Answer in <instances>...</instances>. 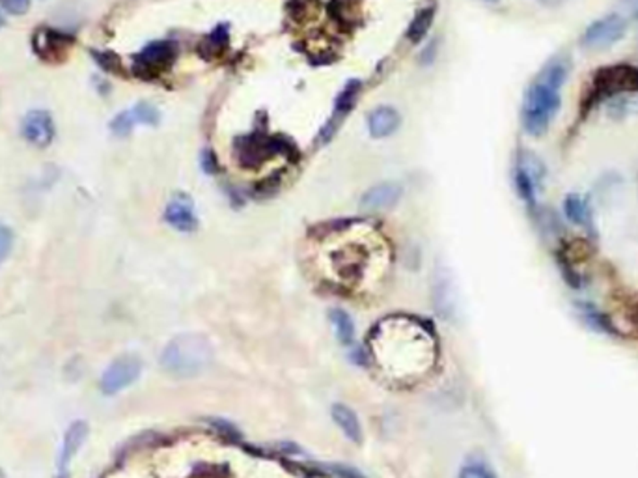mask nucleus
Returning <instances> with one entry per match:
<instances>
[{"label": "nucleus", "mask_w": 638, "mask_h": 478, "mask_svg": "<svg viewBox=\"0 0 638 478\" xmlns=\"http://www.w3.org/2000/svg\"><path fill=\"white\" fill-rule=\"evenodd\" d=\"M431 21H433V8L422 10L421 13H418V15L414 17L413 23H411V27H409V32H407L409 39H411L413 43L421 41V39L426 36L428 29L431 27Z\"/></svg>", "instance_id": "nucleus-21"}, {"label": "nucleus", "mask_w": 638, "mask_h": 478, "mask_svg": "<svg viewBox=\"0 0 638 478\" xmlns=\"http://www.w3.org/2000/svg\"><path fill=\"white\" fill-rule=\"evenodd\" d=\"M571 73V56L567 53H558L549 58L540 73L528 86L523 99L521 120L526 133L532 137H541L562 105V86Z\"/></svg>", "instance_id": "nucleus-1"}, {"label": "nucleus", "mask_w": 638, "mask_h": 478, "mask_svg": "<svg viewBox=\"0 0 638 478\" xmlns=\"http://www.w3.org/2000/svg\"><path fill=\"white\" fill-rule=\"evenodd\" d=\"M564 213L567 217L569 223H574L575 226L584 228L588 234L596 232L593 228V215L588 201L577 192H571L564 199Z\"/></svg>", "instance_id": "nucleus-15"}, {"label": "nucleus", "mask_w": 638, "mask_h": 478, "mask_svg": "<svg viewBox=\"0 0 638 478\" xmlns=\"http://www.w3.org/2000/svg\"><path fill=\"white\" fill-rule=\"evenodd\" d=\"M545 176L543 163L531 154V151H521L519 163L515 168V189L519 197L526 202V206L532 211H538L536 194Z\"/></svg>", "instance_id": "nucleus-7"}, {"label": "nucleus", "mask_w": 638, "mask_h": 478, "mask_svg": "<svg viewBox=\"0 0 638 478\" xmlns=\"http://www.w3.org/2000/svg\"><path fill=\"white\" fill-rule=\"evenodd\" d=\"M13 247V232L8 225L0 223V266H3Z\"/></svg>", "instance_id": "nucleus-25"}, {"label": "nucleus", "mask_w": 638, "mask_h": 478, "mask_svg": "<svg viewBox=\"0 0 638 478\" xmlns=\"http://www.w3.org/2000/svg\"><path fill=\"white\" fill-rule=\"evenodd\" d=\"M457 478H497L493 467L481 458H471L459 471Z\"/></svg>", "instance_id": "nucleus-20"}, {"label": "nucleus", "mask_w": 638, "mask_h": 478, "mask_svg": "<svg viewBox=\"0 0 638 478\" xmlns=\"http://www.w3.org/2000/svg\"><path fill=\"white\" fill-rule=\"evenodd\" d=\"M21 135L36 148H47L56 135V127L51 113L41 111V108L27 113L23 122H21Z\"/></svg>", "instance_id": "nucleus-9"}, {"label": "nucleus", "mask_w": 638, "mask_h": 478, "mask_svg": "<svg viewBox=\"0 0 638 478\" xmlns=\"http://www.w3.org/2000/svg\"><path fill=\"white\" fill-rule=\"evenodd\" d=\"M538 3L541 6H545V8H558V6H562L566 3V0H538Z\"/></svg>", "instance_id": "nucleus-29"}, {"label": "nucleus", "mask_w": 638, "mask_h": 478, "mask_svg": "<svg viewBox=\"0 0 638 478\" xmlns=\"http://www.w3.org/2000/svg\"><path fill=\"white\" fill-rule=\"evenodd\" d=\"M400 115L392 107H379L368 116V129L371 137L383 139L392 135L400 127Z\"/></svg>", "instance_id": "nucleus-16"}, {"label": "nucleus", "mask_w": 638, "mask_h": 478, "mask_svg": "<svg viewBox=\"0 0 638 478\" xmlns=\"http://www.w3.org/2000/svg\"><path fill=\"white\" fill-rule=\"evenodd\" d=\"M331 321L335 325V333H336V338L340 340V344H344V346L353 344L355 333H357L353 318H351L342 309H335V311H331Z\"/></svg>", "instance_id": "nucleus-18"}, {"label": "nucleus", "mask_w": 638, "mask_h": 478, "mask_svg": "<svg viewBox=\"0 0 638 478\" xmlns=\"http://www.w3.org/2000/svg\"><path fill=\"white\" fill-rule=\"evenodd\" d=\"M636 323H638V309H636Z\"/></svg>", "instance_id": "nucleus-31"}, {"label": "nucleus", "mask_w": 638, "mask_h": 478, "mask_svg": "<svg viewBox=\"0 0 638 478\" xmlns=\"http://www.w3.org/2000/svg\"><path fill=\"white\" fill-rule=\"evenodd\" d=\"M165 221L180 232H192L198 226L192 202L187 197L174 199L165 209Z\"/></svg>", "instance_id": "nucleus-14"}, {"label": "nucleus", "mask_w": 638, "mask_h": 478, "mask_svg": "<svg viewBox=\"0 0 638 478\" xmlns=\"http://www.w3.org/2000/svg\"><path fill=\"white\" fill-rule=\"evenodd\" d=\"M618 6L622 15H627L638 21V0H618Z\"/></svg>", "instance_id": "nucleus-27"}, {"label": "nucleus", "mask_w": 638, "mask_h": 478, "mask_svg": "<svg viewBox=\"0 0 638 478\" xmlns=\"http://www.w3.org/2000/svg\"><path fill=\"white\" fill-rule=\"evenodd\" d=\"M402 194H404V189L400 184H396V182H385L379 185H373L371 189H368L364 192V197L361 201V208H364L368 211L388 209V208L398 204Z\"/></svg>", "instance_id": "nucleus-12"}, {"label": "nucleus", "mask_w": 638, "mask_h": 478, "mask_svg": "<svg viewBox=\"0 0 638 478\" xmlns=\"http://www.w3.org/2000/svg\"><path fill=\"white\" fill-rule=\"evenodd\" d=\"M174 58H175L174 43L153 41L135 56V66L142 73H157L166 66H170Z\"/></svg>", "instance_id": "nucleus-11"}, {"label": "nucleus", "mask_w": 638, "mask_h": 478, "mask_svg": "<svg viewBox=\"0 0 638 478\" xmlns=\"http://www.w3.org/2000/svg\"><path fill=\"white\" fill-rule=\"evenodd\" d=\"M213 361V344L202 333H182L174 337L161 352L163 371L174 378L200 376Z\"/></svg>", "instance_id": "nucleus-3"}, {"label": "nucleus", "mask_w": 638, "mask_h": 478, "mask_svg": "<svg viewBox=\"0 0 638 478\" xmlns=\"http://www.w3.org/2000/svg\"><path fill=\"white\" fill-rule=\"evenodd\" d=\"M331 413H333V419L338 424V428L342 430L344 436L349 441L361 445L362 443V426H361L357 413L345 404H335Z\"/></svg>", "instance_id": "nucleus-17"}, {"label": "nucleus", "mask_w": 638, "mask_h": 478, "mask_svg": "<svg viewBox=\"0 0 638 478\" xmlns=\"http://www.w3.org/2000/svg\"><path fill=\"white\" fill-rule=\"evenodd\" d=\"M0 6L12 15H23L30 10V0H0Z\"/></svg>", "instance_id": "nucleus-26"}, {"label": "nucleus", "mask_w": 638, "mask_h": 478, "mask_svg": "<svg viewBox=\"0 0 638 478\" xmlns=\"http://www.w3.org/2000/svg\"><path fill=\"white\" fill-rule=\"evenodd\" d=\"M359 89H361V82L359 81H351L347 86H345V90L338 96L336 103H335V113H336V120L345 116L349 111H351V107H353L355 99H357V94H359Z\"/></svg>", "instance_id": "nucleus-19"}, {"label": "nucleus", "mask_w": 638, "mask_h": 478, "mask_svg": "<svg viewBox=\"0 0 638 478\" xmlns=\"http://www.w3.org/2000/svg\"><path fill=\"white\" fill-rule=\"evenodd\" d=\"M96 64L99 68H103L105 72L108 73H115V72H120V56H116L115 53L111 51H90Z\"/></svg>", "instance_id": "nucleus-24"}, {"label": "nucleus", "mask_w": 638, "mask_h": 478, "mask_svg": "<svg viewBox=\"0 0 638 478\" xmlns=\"http://www.w3.org/2000/svg\"><path fill=\"white\" fill-rule=\"evenodd\" d=\"M202 168L208 172V174H213L217 170V156L213 154L211 149H206L204 154H202Z\"/></svg>", "instance_id": "nucleus-28"}, {"label": "nucleus", "mask_w": 638, "mask_h": 478, "mask_svg": "<svg viewBox=\"0 0 638 478\" xmlns=\"http://www.w3.org/2000/svg\"><path fill=\"white\" fill-rule=\"evenodd\" d=\"M131 115H133L137 124H144V125H156L159 124V111L151 103H137L133 108H131Z\"/></svg>", "instance_id": "nucleus-22"}, {"label": "nucleus", "mask_w": 638, "mask_h": 478, "mask_svg": "<svg viewBox=\"0 0 638 478\" xmlns=\"http://www.w3.org/2000/svg\"><path fill=\"white\" fill-rule=\"evenodd\" d=\"M636 187H638V176H636Z\"/></svg>", "instance_id": "nucleus-32"}, {"label": "nucleus", "mask_w": 638, "mask_h": 478, "mask_svg": "<svg viewBox=\"0 0 638 478\" xmlns=\"http://www.w3.org/2000/svg\"><path fill=\"white\" fill-rule=\"evenodd\" d=\"M142 374V361L137 355H122L106 366L101 376V390L105 395H116L133 385Z\"/></svg>", "instance_id": "nucleus-8"}, {"label": "nucleus", "mask_w": 638, "mask_h": 478, "mask_svg": "<svg viewBox=\"0 0 638 478\" xmlns=\"http://www.w3.org/2000/svg\"><path fill=\"white\" fill-rule=\"evenodd\" d=\"M577 312L583 321L588 325L591 331L607 335V337H622V329L614 323L610 314L603 312L598 305H593L590 301H577L575 303Z\"/></svg>", "instance_id": "nucleus-13"}, {"label": "nucleus", "mask_w": 638, "mask_h": 478, "mask_svg": "<svg viewBox=\"0 0 638 478\" xmlns=\"http://www.w3.org/2000/svg\"><path fill=\"white\" fill-rule=\"evenodd\" d=\"M593 101L616 98L629 90H638V68L634 66H612L601 70L593 79Z\"/></svg>", "instance_id": "nucleus-6"}, {"label": "nucleus", "mask_w": 638, "mask_h": 478, "mask_svg": "<svg viewBox=\"0 0 638 478\" xmlns=\"http://www.w3.org/2000/svg\"><path fill=\"white\" fill-rule=\"evenodd\" d=\"M135 125H137V122H135L133 115H131V111H123L118 116H115V120L111 122V132L118 137H125L133 132Z\"/></svg>", "instance_id": "nucleus-23"}, {"label": "nucleus", "mask_w": 638, "mask_h": 478, "mask_svg": "<svg viewBox=\"0 0 638 478\" xmlns=\"http://www.w3.org/2000/svg\"><path fill=\"white\" fill-rule=\"evenodd\" d=\"M75 46V36L53 27H39L32 34V51L43 62H62Z\"/></svg>", "instance_id": "nucleus-5"}, {"label": "nucleus", "mask_w": 638, "mask_h": 478, "mask_svg": "<svg viewBox=\"0 0 638 478\" xmlns=\"http://www.w3.org/2000/svg\"><path fill=\"white\" fill-rule=\"evenodd\" d=\"M627 32V19L622 13H607L590 23L583 36L581 46L586 51H607L616 46Z\"/></svg>", "instance_id": "nucleus-4"}, {"label": "nucleus", "mask_w": 638, "mask_h": 478, "mask_svg": "<svg viewBox=\"0 0 638 478\" xmlns=\"http://www.w3.org/2000/svg\"><path fill=\"white\" fill-rule=\"evenodd\" d=\"M88 433H90V426L84 421H75L70 424V428L64 433V441L58 456V478H70V469L72 462L77 456L79 448L84 445Z\"/></svg>", "instance_id": "nucleus-10"}, {"label": "nucleus", "mask_w": 638, "mask_h": 478, "mask_svg": "<svg viewBox=\"0 0 638 478\" xmlns=\"http://www.w3.org/2000/svg\"><path fill=\"white\" fill-rule=\"evenodd\" d=\"M6 25V19H4V15H3V12H0V29H3Z\"/></svg>", "instance_id": "nucleus-30"}, {"label": "nucleus", "mask_w": 638, "mask_h": 478, "mask_svg": "<svg viewBox=\"0 0 638 478\" xmlns=\"http://www.w3.org/2000/svg\"><path fill=\"white\" fill-rule=\"evenodd\" d=\"M378 342H381L383 361L390 371H398L402 374H414L426 368V363L431 361V342L428 335L414 325H392L387 328L381 337L378 335Z\"/></svg>", "instance_id": "nucleus-2"}]
</instances>
